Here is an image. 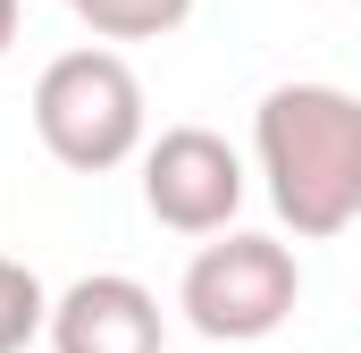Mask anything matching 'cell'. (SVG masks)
Masks as SVG:
<instances>
[{
    "instance_id": "obj_1",
    "label": "cell",
    "mask_w": 361,
    "mask_h": 353,
    "mask_svg": "<svg viewBox=\"0 0 361 353\" xmlns=\"http://www.w3.org/2000/svg\"><path fill=\"white\" fill-rule=\"evenodd\" d=\"M252 160L294 236H345L361 219V101L345 85H269L252 109Z\"/></svg>"
},
{
    "instance_id": "obj_2",
    "label": "cell",
    "mask_w": 361,
    "mask_h": 353,
    "mask_svg": "<svg viewBox=\"0 0 361 353\" xmlns=\"http://www.w3.org/2000/svg\"><path fill=\"white\" fill-rule=\"evenodd\" d=\"M34 135L59 169L101 176V169H126L143 152V76L118 59V51H59L34 85Z\"/></svg>"
},
{
    "instance_id": "obj_3",
    "label": "cell",
    "mask_w": 361,
    "mask_h": 353,
    "mask_svg": "<svg viewBox=\"0 0 361 353\" xmlns=\"http://www.w3.org/2000/svg\"><path fill=\"white\" fill-rule=\"evenodd\" d=\"M302 294V261L277 244V236H252V227H219V244H202L185 261L177 311L210 337V345H252L269 337L277 320L294 311Z\"/></svg>"
},
{
    "instance_id": "obj_4",
    "label": "cell",
    "mask_w": 361,
    "mask_h": 353,
    "mask_svg": "<svg viewBox=\"0 0 361 353\" xmlns=\"http://www.w3.org/2000/svg\"><path fill=\"white\" fill-rule=\"evenodd\" d=\"M143 210L177 236H219L244 210V160L210 126H169L143 143Z\"/></svg>"
},
{
    "instance_id": "obj_5",
    "label": "cell",
    "mask_w": 361,
    "mask_h": 353,
    "mask_svg": "<svg viewBox=\"0 0 361 353\" xmlns=\"http://www.w3.org/2000/svg\"><path fill=\"white\" fill-rule=\"evenodd\" d=\"M51 353H160L169 345V320H160V294L126 269H92L68 294H51Z\"/></svg>"
},
{
    "instance_id": "obj_6",
    "label": "cell",
    "mask_w": 361,
    "mask_h": 353,
    "mask_svg": "<svg viewBox=\"0 0 361 353\" xmlns=\"http://www.w3.org/2000/svg\"><path fill=\"white\" fill-rule=\"evenodd\" d=\"M76 17L101 42H160L193 17V0H76Z\"/></svg>"
},
{
    "instance_id": "obj_7",
    "label": "cell",
    "mask_w": 361,
    "mask_h": 353,
    "mask_svg": "<svg viewBox=\"0 0 361 353\" xmlns=\"http://www.w3.org/2000/svg\"><path fill=\"white\" fill-rule=\"evenodd\" d=\"M42 328H51V294H42V277L0 253V353H25Z\"/></svg>"
},
{
    "instance_id": "obj_8",
    "label": "cell",
    "mask_w": 361,
    "mask_h": 353,
    "mask_svg": "<svg viewBox=\"0 0 361 353\" xmlns=\"http://www.w3.org/2000/svg\"><path fill=\"white\" fill-rule=\"evenodd\" d=\"M17 42V0H0V51Z\"/></svg>"
},
{
    "instance_id": "obj_9",
    "label": "cell",
    "mask_w": 361,
    "mask_h": 353,
    "mask_svg": "<svg viewBox=\"0 0 361 353\" xmlns=\"http://www.w3.org/2000/svg\"><path fill=\"white\" fill-rule=\"evenodd\" d=\"M68 8H76V0H68Z\"/></svg>"
}]
</instances>
